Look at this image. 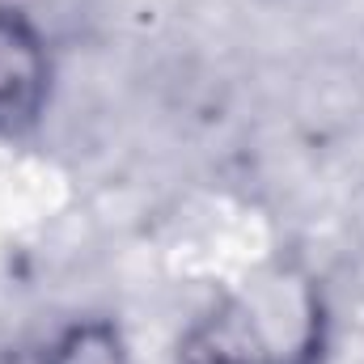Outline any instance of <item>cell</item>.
<instances>
[{"label":"cell","mask_w":364,"mask_h":364,"mask_svg":"<svg viewBox=\"0 0 364 364\" xmlns=\"http://www.w3.org/2000/svg\"><path fill=\"white\" fill-rule=\"evenodd\" d=\"M326 352V288L292 255H275L229 284L178 339V364H322Z\"/></svg>","instance_id":"obj_1"},{"label":"cell","mask_w":364,"mask_h":364,"mask_svg":"<svg viewBox=\"0 0 364 364\" xmlns=\"http://www.w3.org/2000/svg\"><path fill=\"white\" fill-rule=\"evenodd\" d=\"M55 97V51L47 30L21 4L0 0V140H26L43 127Z\"/></svg>","instance_id":"obj_2"},{"label":"cell","mask_w":364,"mask_h":364,"mask_svg":"<svg viewBox=\"0 0 364 364\" xmlns=\"http://www.w3.org/2000/svg\"><path fill=\"white\" fill-rule=\"evenodd\" d=\"M38 364H132V348L114 318L90 314L60 326L38 352Z\"/></svg>","instance_id":"obj_3"}]
</instances>
